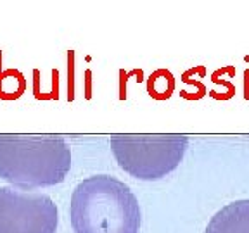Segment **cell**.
<instances>
[{
    "instance_id": "obj_4",
    "label": "cell",
    "mask_w": 249,
    "mask_h": 233,
    "mask_svg": "<svg viewBox=\"0 0 249 233\" xmlns=\"http://www.w3.org/2000/svg\"><path fill=\"white\" fill-rule=\"evenodd\" d=\"M57 207L40 192L0 188V233H55Z\"/></svg>"
},
{
    "instance_id": "obj_3",
    "label": "cell",
    "mask_w": 249,
    "mask_h": 233,
    "mask_svg": "<svg viewBox=\"0 0 249 233\" xmlns=\"http://www.w3.org/2000/svg\"><path fill=\"white\" fill-rule=\"evenodd\" d=\"M189 140L185 136L114 135L111 150L120 167L139 180H160L175 169L185 155Z\"/></svg>"
},
{
    "instance_id": "obj_5",
    "label": "cell",
    "mask_w": 249,
    "mask_h": 233,
    "mask_svg": "<svg viewBox=\"0 0 249 233\" xmlns=\"http://www.w3.org/2000/svg\"><path fill=\"white\" fill-rule=\"evenodd\" d=\"M204 233H249V199L222 207L210 219Z\"/></svg>"
},
{
    "instance_id": "obj_1",
    "label": "cell",
    "mask_w": 249,
    "mask_h": 233,
    "mask_svg": "<svg viewBox=\"0 0 249 233\" xmlns=\"http://www.w3.org/2000/svg\"><path fill=\"white\" fill-rule=\"evenodd\" d=\"M74 233H139V200L114 176H89L76 185L70 204Z\"/></svg>"
},
{
    "instance_id": "obj_2",
    "label": "cell",
    "mask_w": 249,
    "mask_h": 233,
    "mask_svg": "<svg viewBox=\"0 0 249 233\" xmlns=\"http://www.w3.org/2000/svg\"><path fill=\"white\" fill-rule=\"evenodd\" d=\"M71 167V149L61 136H0V178L18 188L61 183Z\"/></svg>"
}]
</instances>
